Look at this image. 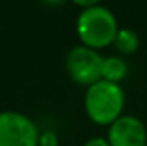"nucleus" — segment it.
I'll return each mask as SVG.
<instances>
[{"label":"nucleus","instance_id":"7ed1b4c3","mask_svg":"<svg viewBox=\"0 0 147 146\" xmlns=\"http://www.w3.org/2000/svg\"><path fill=\"white\" fill-rule=\"evenodd\" d=\"M39 134L34 121L25 113L0 112V146H38Z\"/></svg>","mask_w":147,"mask_h":146},{"label":"nucleus","instance_id":"0eeeda50","mask_svg":"<svg viewBox=\"0 0 147 146\" xmlns=\"http://www.w3.org/2000/svg\"><path fill=\"white\" fill-rule=\"evenodd\" d=\"M139 35L135 32L133 29H128V27H124V29H119L116 33V38L113 41L114 49L122 55H131L135 54L139 49Z\"/></svg>","mask_w":147,"mask_h":146},{"label":"nucleus","instance_id":"9d476101","mask_svg":"<svg viewBox=\"0 0 147 146\" xmlns=\"http://www.w3.org/2000/svg\"><path fill=\"white\" fill-rule=\"evenodd\" d=\"M146 146H147V143H146Z\"/></svg>","mask_w":147,"mask_h":146},{"label":"nucleus","instance_id":"f257e3e1","mask_svg":"<svg viewBox=\"0 0 147 146\" xmlns=\"http://www.w3.org/2000/svg\"><path fill=\"white\" fill-rule=\"evenodd\" d=\"M75 30L82 46L99 50L113 44L119 25L116 16L110 8L94 3L92 6L78 13Z\"/></svg>","mask_w":147,"mask_h":146},{"label":"nucleus","instance_id":"39448f33","mask_svg":"<svg viewBox=\"0 0 147 146\" xmlns=\"http://www.w3.org/2000/svg\"><path fill=\"white\" fill-rule=\"evenodd\" d=\"M107 140L110 146H146L147 129L139 118L122 115L108 127Z\"/></svg>","mask_w":147,"mask_h":146},{"label":"nucleus","instance_id":"423d86ee","mask_svg":"<svg viewBox=\"0 0 147 146\" xmlns=\"http://www.w3.org/2000/svg\"><path fill=\"white\" fill-rule=\"evenodd\" d=\"M127 74H128V65L122 57H117V55L103 57L102 71H100L102 80L117 83L119 85V82L124 80V79L127 77Z\"/></svg>","mask_w":147,"mask_h":146},{"label":"nucleus","instance_id":"6e6552de","mask_svg":"<svg viewBox=\"0 0 147 146\" xmlns=\"http://www.w3.org/2000/svg\"><path fill=\"white\" fill-rule=\"evenodd\" d=\"M38 146H59V138L53 130H44L39 134Z\"/></svg>","mask_w":147,"mask_h":146},{"label":"nucleus","instance_id":"20e7f679","mask_svg":"<svg viewBox=\"0 0 147 146\" xmlns=\"http://www.w3.org/2000/svg\"><path fill=\"white\" fill-rule=\"evenodd\" d=\"M102 61L103 57L99 54V50L80 44V46H74L67 52L64 66L71 80L88 88L102 79L100 75Z\"/></svg>","mask_w":147,"mask_h":146},{"label":"nucleus","instance_id":"f03ea898","mask_svg":"<svg viewBox=\"0 0 147 146\" xmlns=\"http://www.w3.org/2000/svg\"><path fill=\"white\" fill-rule=\"evenodd\" d=\"M125 93L121 85L100 79L86 88L85 110L92 123L99 126H111L124 115Z\"/></svg>","mask_w":147,"mask_h":146},{"label":"nucleus","instance_id":"1a4fd4ad","mask_svg":"<svg viewBox=\"0 0 147 146\" xmlns=\"http://www.w3.org/2000/svg\"><path fill=\"white\" fill-rule=\"evenodd\" d=\"M83 146H110V143L103 137H91L89 140H86V143Z\"/></svg>","mask_w":147,"mask_h":146}]
</instances>
